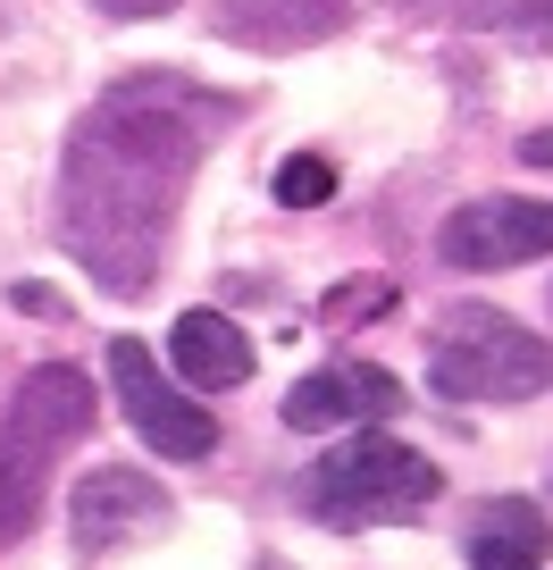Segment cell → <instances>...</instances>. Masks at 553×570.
<instances>
[{
	"label": "cell",
	"instance_id": "6da1fadb",
	"mask_svg": "<svg viewBox=\"0 0 553 570\" xmlns=\"http://www.w3.org/2000/svg\"><path fill=\"white\" fill-rule=\"evenodd\" d=\"M235 101L185 85V76H126L85 109L59 177V244L109 285L144 294L160 244L177 227V202L194 185L210 126H227Z\"/></svg>",
	"mask_w": 553,
	"mask_h": 570
},
{
	"label": "cell",
	"instance_id": "7a4b0ae2",
	"mask_svg": "<svg viewBox=\"0 0 553 570\" xmlns=\"http://www.w3.org/2000/svg\"><path fill=\"white\" fill-rule=\"evenodd\" d=\"M553 386V344L529 336L520 320L478 303H453L428 336V394L445 403H529Z\"/></svg>",
	"mask_w": 553,
	"mask_h": 570
},
{
	"label": "cell",
	"instance_id": "3957f363",
	"mask_svg": "<svg viewBox=\"0 0 553 570\" xmlns=\"http://www.w3.org/2000/svg\"><path fill=\"white\" fill-rule=\"evenodd\" d=\"M445 495L428 453H411L386 428H361L353 445H336L327 462H310L303 503L327 520V529H377V520H419Z\"/></svg>",
	"mask_w": 553,
	"mask_h": 570
},
{
	"label": "cell",
	"instance_id": "277c9868",
	"mask_svg": "<svg viewBox=\"0 0 553 570\" xmlns=\"http://www.w3.org/2000/svg\"><path fill=\"white\" fill-rule=\"evenodd\" d=\"M109 394H118L126 428H135L160 462H201V453H218L210 403H194L177 377H160V361H151L144 336H118V344H109Z\"/></svg>",
	"mask_w": 553,
	"mask_h": 570
},
{
	"label": "cell",
	"instance_id": "5b68a950",
	"mask_svg": "<svg viewBox=\"0 0 553 570\" xmlns=\"http://www.w3.org/2000/svg\"><path fill=\"white\" fill-rule=\"evenodd\" d=\"M436 252H445V268H529L553 252V202H520V194L462 202L436 227Z\"/></svg>",
	"mask_w": 553,
	"mask_h": 570
},
{
	"label": "cell",
	"instance_id": "8992f818",
	"mask_svg": "<svg viewBox=\"0 0 553 570\" xmlns=\"http://www.w3.org/2000/svg\"><path fill=\"white\" fill-rule=\"evenodd\" d=\"M68 520H76V546H85V553H118L126 537L168 529V520H177V503H168L160 479H144V470L92 462L85 479H76V495H68Z\"/></svg>",
	"mask_w": 553,
	"mask_h": 570
},
{
	"label": "cell",
	"instance_id": "52a82bcc",
	"mask_svg": "<svg viewBox=\"0 0 553 570\" xmlns=\"http://www.w3.org/2000/svg\"><path fill=\"white\" fill-rule=\"evenodd\" d=\"M85 428H92V377L68 370V361H51V370H26L18 403H9V436H0V445L26 453V462H51V453H68Z\"/></svg>",
	"mask_w": 553,
	"mask_h": 570
},
{
	"label": "cell",
	"instance_id": "ba28073f",
	"mask_svg": "<svg viewBox=\"0 0 553 570\" xmlns=\"http://www.w3.org/2000/svg\"><path fill=\"white\" fill-rule=\"evenodd\" d=\"M361 0H218V35L244 51H294V42H327Z\"/></svg>",
	"mask_w": 553,
	"mask_h": 570
},
{
	"label": "cell",
	"instance_id": "9c48e42d",
	"mask_svg": "<svg viewBox=\"0 0 553 570\" xmlns=\"http://www.w3.org/2000/svg\"><path fill=\"white\" fill-rule=\"evenodd\" d=\"M168 361H177V377L194 394H227V386L251 377V336L227 311H185V320L168 327Z\"/></svg>",
	"mask_w": 553,
	"mask_h": 570
},
{
	"label": "cell",
	"instance_id": "30bf717a",
	"mask_svg": "<svg viewBox=\"0 0 553 570\" xmlns=\"http://www.w3.org/2000/svg\"><path fill=\"white\" fill-rule=\"evenodd\" d=\"M553 553V520L529 495H495L470 512V570H536Z\"/></svg>",
	"mask_w": 553,
	"mask_h": 570
},
{
	"label": "cell",
	"instance_id": "8fae6325",
	"mask_svg": "<svg viewBox=\"0 0 553 570\" xmlns=\"http://www.w3.org/2000/svg\"><path fill=\"white\" fill-rule=\"evenodd\" d=\"M353 420V394H344V370H310L303 386L286 394V428L294 436H319V428Z\"/></svg>",
	"mask_w": 553,
	"mask_h": 570
},
{
	"label": "cell",
	"instance_id": "7c38bea8",
	"mask_svg": "<svg viewBox=\"0 0 553 570\" xmlns=\"http://www.w3.org/2000/svg\"><path fill=\"white\" fill-rule=\"evenodd\" d=\"M34 503H42V462H26V453L0 445V546L34 529Z\"/></svg>",
	"mask_w": 553,
	"mask_h": 570
},
{
	"label": "cell",
	"instance_id": "4fadbf2b",
	"mask_svg": "<svg viewBox=\"0 0 553 570\" xmlns=\"http://www.w3.org/2000/svg\"><path fill=\"white\" fill-rule=\"evenodd\" d=\"M344 394H353V420H394L403 411V377H386L377 361H344Z\"/></svg>",
	"mask_w": 553,
	"mask_h": 570
},
{
	"label": "cell",
	"instance_id": "5bb4252c",
	"mask_svg": "<svg viewBox=\"0 0 553 570\" xmlns=\"http://www.w3.org/2000/svg\"><path fill=\"white\" fill-rule=\"evenodd\" d=\"M277 202H286V210H319V202H336V168H327L319 151H294V160L277 168Z\"/></svg>",
	"mask_w": 553,
	"mask_h": 570
},
{
	"label": "cell",
	"instance_id": "9a60e30c",
	"mask_svg": "<svg viewBox=\"0 0 553 570\" xmlns=\"http://www.w3.org/2000/svg\"><path fill=\"white\" fill-rule=\"evenodd\" d=\"M9 303L34 311V320H59V294H51V285H9Z\"/></svg>",
	"mask_w": 553,
	"mask_h": 570
},
{
	"label": "cell",
	"instance_id": "2e32d148",
	"mask_svg": "<svg viewBox=\"0 0 553 570\" xmlns=\"http://www.w3.org/2000/svg\"><path fill=\"white\" fill-rule=\"evenodd\" d=\"M520 168H553V126H536V135H520Z\"/></svg>",
	"mask_w": 553,
	"mask_h": 570
},
{
	"label": "cell",
	"instance_id": "e0dca14e",
	"mask_svg": "<svg viewBox=\"0 0 553 570\" xmlns=\"http://www.w3.org/2000/svg\"><path fill=\"white\" fill-rule=\"evenodd\" d=\"M109 18H151V9H168V0H101Z\"/></svg>",
	"mask_w": 553,
	"mask_h": 570
},
{
	"label": "cell",
	"instance_id": "ac0fdd59",
	"mask_svg": "<svg viewBox=\"0 0 553 570\" xmlns=\"http://www.w3.org/2000/svg\"><path fill=\"white\" fill-rule=\"evenodd\" d=\"M260 570H286V562H260Z\"/></svg>",
	"mask_w": 553,
	"mask_h": 570
}]
</instances>
